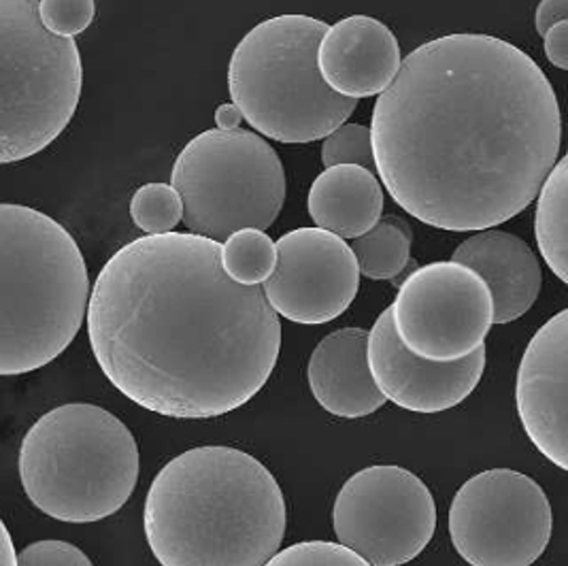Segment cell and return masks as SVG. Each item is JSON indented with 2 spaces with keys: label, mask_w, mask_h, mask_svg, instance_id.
<instances>
[{
  "label": "cell",
  "mask_w": 568,
  "mask_h": 566,
  "mask_svg": "<svg viewBox=\"0 0 568 566\" xmlns=\"http://www.w3.org/2000/svg\"><path fill=\"white\" fill-rule=\"evenodd\" d=\"M535 234L542 260L551 273L568 285V152L542 185Z\"/></svg>",
  "instance_id": "d6986e66"
},
{
  "label": "cell",
  "mask_w": 568,
  "mask_h": 566,
  "mask_svg": "<svg viewBox=\"0 0 568 566\" xmlns=\"http://www.w3.org/2000/svg\"><path fill=\"white\" fill-rule=\"evenodd\" d=\"M560 22H568V0H541L535 16L537 32L545 37L551 28Z\"/></svg>",
  "instance_id": "83f0119b"
},
{
  "label": "cell",
  "mask_w": 568,
  "mask_h": 566,
  "mask_svg": "<svg viewBox=\"0 0 568 566\" xmlns=\"http://www.w3.org/2000/svg\"><path fill=\"white\" fill-rule=\"evenodd\" d=\"M516 407L532 445L568 473V310L530 338L517 368Z\"/></svg>",
  "instance_id": "5bb4252c"
},
{
  "label": "cell",
  "mask_w": 568,
  "mask_h": 566,
  "mask_svg": "<svg viewBox=\"0 0 568 566\" xmlns=\"http://www.w3.org/2000/svg\"><path fill=\"white\" fill-rule=\"evenodd\" d=\"M322 162L326 169L341 166V164H356L375 173L377 162H375L371 127L343 124L333 134H328L322 145Z\"/></svg>",
  "instance_id": "603a6c76"
},
{
  "label": "cell",
  "mask_w": 568,
  "mask_h": 566,
  "mask_svg": "<svg viewBox=\"0 0 568 566\" xmlns=\"http://www.w3.org/2000/svg\"><path fill=\"white\" fill-rule=\"evenodd\" d=\"M20 566H94L92 560L67 540H37L20 552Z\"/></svg>",
  "instance_id": "484cf974"
},
{
  "label": "cell",
  "mask_w": 568,
  "mask_h": 566,
  "mask_svg": "<svg viewBox=\"0 0 568 566\" xmlns=\"http://www.w3.org/2000/svg\"><path fill=\"white\" fill-rule=\"evenodd\" d=\"M0 566H20V556L13 547V540L9 535L7 524H2V554H0Z\"/></svg>",
  "instance_id": "f546056e"
},
{
  "label": "cell",
  "mask_w": 568,
  "mask_h": 566,
  "mask_svg": "<svg viewBox=\"0 0 568 566\" xmlns=\"http://www.w3.org/2000/svg\"><path fill=\"white\" fill-rule=\"evenodd\" d=\"M264 566H373L343 543L303 540L280 549Z\"/></svg>",
  "instance_id": "cb8c5ba5"
},
{
  "label": "cell",
  "mask_w": 568,
  "mask_h": 566,
  "mask_svg": "<svg viewBox=\"0 0 568 566\" xmlns=\"http://www.w3.org/2000/svg\"><path fill=\"white\" fill-rule=\"evenodd\" d=\"M414 231L398 215H384L375 229L352 241V250L368 280H394L412 262Z\"/></svg>",
  "instance_id": "ffe728a7"
},
{
  "label": "cell",
  "mask_w": 568,
  "mask_h": 566,
  "mask_svg": "<svg viewBox=\"0 0 568 566\" xmlns=\"http://www.w3.org/2000/svg\"><path fill=\"white\" fill-rule=\"evenodd\" d=\"M284 492L252 454L192 447L155 475L145 539L160 566H264L282 547Z\"/></svg>",
  "instance_id": "3957f363"
},
{
  "label": "cell",
  "mask_w": 568,
  "mask_h": 566,
  "mask_svg": "<svg viewBox=\"0 0 568 566\" xmlns=\"http://www.w3.org/2000/svg\"><path fill=\"white\" fill-rule=\"evenodd\" d=\"M473 269L490 287L494 324H509L535 305L541 292V264L526 241L505 231H479L452 256Z\"/></svg>",
  "instance_id": "e0dca14e"
},
{
  "label": "cell",
  "mask_w": 568,
  "mask_h": 566,
  "mask_svg": "<svg viewBox=\"0 0 568 566\" xmlns=\"http://www.w3.org/2000/svg\"><path fill=\"white\" fill-rule=\"evenodd\" d=\"M328 28L311 16H275L239 41L229 92L256 132L280 143H313L354 113L358 101L335 92L320 71Z\"/></svg>",
  "instance_id": "8992f818"
},
{
  "label": "cell",
  "mask_w": 568,
  "mask_h": 566,
  "mask_svg": "<svg viewBox=\"0 0 568 566\" xmlns=\"http://www.w3.org/2000/svg\"><path fill=\"white\" fill-rule=\"evenodd\" d=\"M18 464L22 488L41 514L92 524L129 503L139 482V445L113 413L69 403L30 426Z\"/></svg>",
  "instance_id": "5b68a950"
},
{
  "label": "cell",
  "mask_w": 568,
  "mask_h": 566,
  "mask_svg": "<svg viewBox=\"0 0 568 566\" xmlns=\"http://www.w3.org/2000/svg\"><path fill=\"white\" fill-rule=\"evenodd\" d=\"M277 269L262 283L271 307L294 324L320 326L343 315L361 290V264L345 239L296 229L277 241Z\"/></svg>",
  "instance_id": "7c38bea8"
},
{
  "label": "cell",
  "mask_w": 568,
  "mask_h": 566,
  "mask_svg": "<svg viewBox=\"0 0 568 566\" xmlns=\"http://www.w3.org/2000/svg\"><path fill=\"white\" fill-rule=\"evenodd\" d=\"M554 528L541 486L514 468H490L465 482L449 507V537L470 566H530Z\"/></svg>",
  "instance_id": "9c48e42d"
},
{
  "label": "cell",
  "mask_w": 568,
  "mask_h": 566,
  "mask_svg": "<svg viewBox=\"0 0 568 566\" xmlns=\"http://www.w3.org/2000/svg\"><path fill=\"white\" fill-rule=\"evenodd\" d=\"M130 218L145 234H169L183 222V201L169 183H145L130 201Z\"/></svg>",
  "instance_id": "7402d4cb"
},
{
  "label": "cell",
  "mask_w": 568,
  "mask_h": 566,
  "mask_svg": "<svg viewBox=\"0 0 568 566\" xmlns=\"http://www.w3.org/2000/svg\"><path fill=\"white\" fill-rule=\"evenodd\" d=\"M379 180L415 220L452 232L521 213L556 166L562 120L541 67L477 32L409 53L371 120Z\"/></svg>",
  "instance_id": "6da1fadb"
},
{
  "label": "cell",
  "mask_w": 568,
  "mask_h": 566,
  "mask_svg": "<svg viewBox=\"0 0 568 566\" xmlns=\"http://www.w3.org/2000/svg\"><path fill=\"white\" fill-rule=\"evenodd\" d=\"M171 185L187 231L217 243L243 229H271L285 201L282 158L252 130L196 134L178 155Z\"/></svg>",
  "instance_id": "ba28073f"
},
{
  "label": "cell",
  "mask_w": 568,
  "mask_h": 566,
  "mask_svg": "<svg viewBox=\"0 0 568 566\" xmlns=\"http://www.w3.org/2000/svg\"><path fill=\"white\" fill-rule=\"evenodd\" d=\"M43 24L60 37H75L94 22V0H39Z\"/></svg>",
  "instance_id": "d4e9b609"
},
{
  "label": "cell",
  "mask_w": 568,
  "mask_h": 566,
  "mask_svg": "<svg viewBox=\"0 0 568 566\" xmlns=\"http://www.w3.org/2000/svg\"><path fill=\"white\" fill-rule=\"evenodd\" d=\"M338 543L373 566L415 560L437 530V505L428 486L403 466L375 464L352 475L336 496Z\"/></svg>",
  "instance_id": "30bf717a"
},
{
  "label": "cell",
  "mask_w": 568,
  "mask_h": 566,
  "mask_svg": "<svg viewBox=\"0 0 568 566\" xmlns=\"http://www.w3.org/2000/svg\"><path fill=\"white\" fill-rule=\"evenodd\" d=\"M243 120V111L234 103L220 104L215 109V127L220 130H239Z\"/></svg>",
  "instance_id": "f1b7e54d"
},
{
  "label": "cell",
  "mask_w": 568,
  "mask_h": 566,
  "mask_svg": "<svg viewBox=\"0 0 568 566\" xmlns=\"http://www.w3.org/2000/svg\"><path fill=\"white\" fill-rule=\"evenodd\" d=\"M368 335L364 329H341L324 336L311 354V394L336 417H366L388 403L371 373Z\"/></svg>",
  "instance_id": "2e32d148"
},
{
  "label": "cell",
  "mask_w": 568,
  "mask_h": 566,
  "mask_svg": "<svg viewBox=\"0 0 568 566\" xmlns=\"http://www.w3.org/2000/svg\"><path fill=\"white\" fill-rule=\"evenodd\" d=\"M0 271V375H27L75 341L92 299L88 266L53 218L2 203Z\"/></svg>",
  "instance_id": "277c9868"
},
{
  "label": "cell",
  "mask_w": 568,
  "mask_h": 566,
  "mask_svg": "<svg viewBox=\"0 0 568 566\" xmlns=\"http://www.w3.org/2000/svg\"><path fill=\"white\" fill-rule=\"evenodd\" d=\"M542 39L549 62L558 69L568 71V22L556 24Z\"/></svg>",
  "instance_id": "4316f807"
},
{
  "label": "cell",
  "mask_w": 568,
  "mask_h": 566,
  "mask_svg": "<svg viewBox=\"0 0 568 566\" xmlns=\"http://www.w3.org/2000/svg\"><path fill=\"white\" fill-rule=\"evenodd\" d=\"M400 341L424 361L473 356L494 324L490 287L460 262H433L400 283L392 305Z\"/></svg>",
  "instance_id": "8fae6325"
},
{
  "label": "cell",
  "mask_w": 568,
  "mask_h": 566,
  "mask_svg": "<svg viewBox=\"0 0 568 566\" xmlns=\"http://www.w3.org/2000/svg\"><path fill=\"white\" fill-rule=\"evenodd\" d=\"M307 209L317 229L354 241L382 220L384 190L364 166H331L313 181Z\"/></svg>",
  "instance_id": "ac0fdd59"
},
{
  "label": "cell",
  "mask_w": 568,
  "mask_h": 566,
  "mask_svg": "<svg viewBox=\"0 0 568 566\" xmlns=\"http://www.w3.org/2000/svg\"><path fill=\"white\" fill-rule=\"evenodd\" d=\"M368 364L382 394L400 410L443 413L460 405L479 386L486 371V345L465 361H424L400 341L388 307L371 329Z\"/></svg>",
  "instance_id": "4fadbf2b"
},
{
  "label": "cell",
  "mask_w": 568,
  "mask_h": 566,
  "mask_svg": "<svg viewBox=\"0 0 568 566\" xmlns=\"http://www.w3.org/2000/svg\"><path fill=\"white\" fill-rule=\"evenodd\" d=\"M88 336L109 384L148 412L209 420L250 403L275 371L280 313L264 287L233 282L222 243L148 234L99 273Z\"/></svg>",
  "instance_id": "7a4b0ae2"
},
{
  "label": "cell",
  "mask_w": 568,
  "mask_h": 566,
  "mask_svg": "<svg viewBox=\"0 0 568 566\" xmlns=\"http://www.w3.org/2000/svg\"><path fill=\"white\" fill-rule=\"evenodd\" d=\"M277 243L264 231L243 229L231 234L222 245V262L233 282L260 285L277 269Z\"/></svg>",
  "instance_id": "44dd1931"
},
{
  "label": "cell",
  "mask_w": 568,
  "mask_h": 566,
  "mask_svg": "<svg viewBox=\"0 0 568 566\" xmlns=\"http://www.w3.org/2000/svg\"><path fill=\"white\" fill-rule=\"evenodd\" d=\"M83 69L73 37L43 24L37 0H0V162L43 152L78 111Z\"/></svg>",
  "instance_id": "52a82bcc"
},
{
  "label": "cell",
  "mask_w": 568,
  "mask_h": 566,
  "mask_svg": "<svg viewBox=\"0 0 568 566\" xmlns=\"http://www.w3.org/2000/svg\"><path fill=\"white\" fill-rule=\"evenodd\" d=\"M403 64L396 34L371 16H349L328 28L320 46V71L347 99L382 97Z\"/></svg>",
  "instance_id": "9a60e30c"
}]
</instances>
